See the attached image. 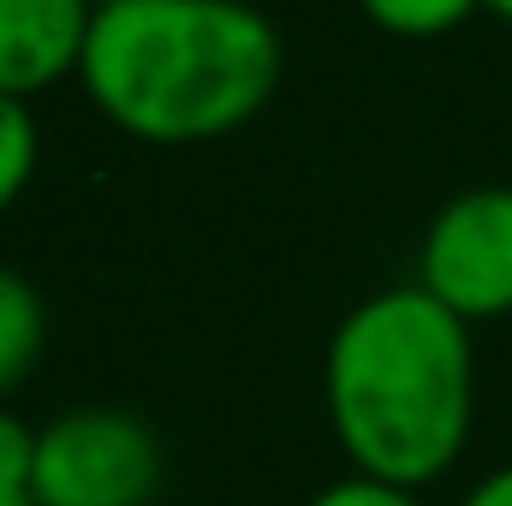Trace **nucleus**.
<instances>
[{"label": "nucleus", "instance_id": "f257e3e1", "mask_svg": "<svg viewBox=\"0 0 512 506\" xmlns=\"http://www.w3.org/2000/svg\"><path fill=\"white\" fill-rule=\"evenodd\" d=\"M322 405L352 477L429 489L471 441L477 352L471 322L423 286H387L352 304L322 358Z\"/></svg>", "mask_w": 512, "mask_h": 506}, {"label": "nucleus", "instance_id": "f03ea898", "mask_svg": "<svg viewBox=\"0 0 512 506\" xmlns=\"http://www.w3.org/2000/svg\"><path fill=\"white\" fill-rule=\"evenodd\" d=\"M78 78L126 137L209 143L274 96L280 36L251 0H120L96 12Z\"/></svg>", "mask_w": 512, "mask_h": 506}, {"label": "nucleus", "instance_id": "7ed1b4c3", "mask_svg": "<svg viewBox=\"0 0 512 506\" xmlns=\"http://www.w3.org/2000/svg\"><path fill=\"white\" fill-rule=\"evenodd\" d=\"M161 489V435L114 405H78L36 429V506H149Z\"/></svg>", "mask_w": 512, "mask_h": 506}, {"label": "nucleus", "instance_id": "20e7f679", "mask_svg": "<svg viewBox=\"0 0 512 506\" xmlns=\"http://www.w3.org/2000/svg\"><path fill=\"white\" fill-rule=\"evenodd\" d=\"M417 286L465 322L512 316V191H459L423 233Z\"/></svg>", "mask_w": 512, "mask_h": 506}, {"label": "nucleus", "instance_id": "39448f33", "mask_svg": "<svg viewBox=\"0 0 512 506\" xmlns=\"http://www.w3.org/2000/svg\"><path fill=\"white\" fill-rule=\"evenodd\" d=\"M90 0H0V96L24 102L84 66Z\"/></svg>", "mask_w": 512, "mask_h": 506}, {"label": "nucleus", "instance_id": "423d86ee", "mask_svg": "<svg viewBox=\"0 0 512 506\" xmlns=\"http://www.w3.org/2000/svg\"><path fill=\"white\" fill-rule=\"evenodd\" d=\"M48 340V310L18 268H0V399L36 370Z\"/></svg>", "mask_w": 512, "mask_h": 506}, {"label": "nucleus", "instance_id": "0eeeda50", "mask_svg": "<svg viewBox=\"0 0 512 506\" xmlns=\"http://www.w3.org/2000/svg\"><path fill=\"white\" fill-rule=\"evenodd\" d=\"M30 173H36V120L24 102L0 96V215L18 203Z\"/></svg>", "mask_w": 512, "mask_h": 506}, {"label": "nucleus", "instance_id": "6e6552de", "mask_svg": "<svg viewBox=\"0 0 512 506\" xmlns=\"http://www.w3.org/2000/svg\"><path fill=\"white\" fill-rule=\"evenodd\" d=\"M358 6L393 36H441L483 0H358Z\"/></svg>", "mask_w": 512, "mask_h": 506}, {"label": "nucleus", "instance_id": "1a4fd4ad", "mask_svg": "<svg viewBox=\"0 0 512 506\" xmlns=\"http://www.w3.org/2000/svg\"><path fill=\"white\" fill-rule=\"evenodd\" d=\"M30 471H36V429L0 405V495H30Z\"/></svg>", "mask_w": 512, "mask_h": 506}, {"label": "nucleus", "instance_id": "9d476101", "mask_svg": "<svg viewBox=\"0 0 512 506\" xmlns=\"http://www.w3.org/2000/svg\"><path fill=\"white\" fill-rule=\"evenodd\" d=\"M310 506H423L411 489H393L376 477H346V483H328L322 495H310Z\"/></svg>", "mask_w": 512, "mask_h": 506}, {"label": "nucleus", "instance_id": "9b49d317", "mask_svg": "<svg viewBox=\"0 0 512 506\" xmlns=\"http://www.w3.org/2000/svg\"><path fill=\"white\" fill-rule=\"evenodd\" d=\"M459 506H512V465H501V471H489L483 483H471L465 489V501Z\"/></svg>", "mask_w": 512, "mask_h": 506}, {"label": "nucleus", "instance_id": "f8f14e48", "mask_svg": "<svg viewBox=\"0 0 512 506\" xmlns=\"http://www.w3.org/2000/svg\"><path fill=\"white\" fill-rule=\"evenodd\" d=\"M489 12H501V18H512V0H483Z\"/></svg>", "mask_w": 512, "mask_h": 506}, {"label": "nucleus", "instance_id": "ddd939ff", "mask_svg": "<svg viewBox=\"0 0 512 506\" xmlns=\"http://www.w3.org/2000/svg\"><path fill=\"white\" fill-rule=\"evenodd\" d=\"M0 506H36L30 495H0Z\"/></svg>", "mask_w": 512, "mask_h": 506}, {"label": "nucleus", "instance_id": "4468645a", "mask_svg": "<svg viewBox=\"0 0 512 506\" xmlns=\"http://www.w3.org/2000/svg\"><path fill=\"white\" fill-rule=\"evenodd\" d=\"M90 6H96V12H102V6H120V0H90Z\"/></svg>", "mask_w": 512, "mask_h": 506}]
</instances>
